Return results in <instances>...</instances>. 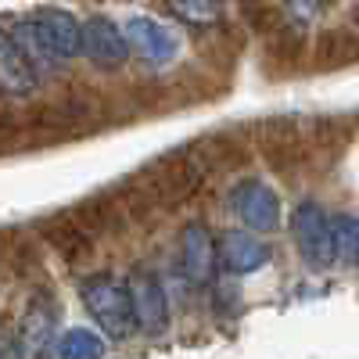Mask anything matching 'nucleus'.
<instances>
[{
    "mask_svg": "<svg viewBox=\"0 0 359 359\" xmlns=\"http://www.w3.org/2000/svg\"><path fill=\"white\" fill-rule=\"evenodd\" d=\"M331 233H334V259L345 262V266H359V219L355 216H334Z\"/></svg>",
    "mask_w": 359,
    "mask_h": 359,
    "instance_id": "nucleus-14",
    "label": "nucleus"
},
{
    "mask_svg": "<svg viewBox=\"0 0 359 359\" xmlns=\"http://www.w3.org/2000/svg\"><path fill=\"white\" fill-rule=\"evenodd\" d=\"M54 327H57V316L54 309L43 302H33L25 309L22 323H18V355L22 359H43L50 341H54Z\"/></svg>",
    "mask_w": 359,
    "mask_h": 359,
    "instance_id": "nucleus-8",
    "label": "nucleus"
},
{
    "mask_svg": "<svg viewBox=\"0 0 359 359\" xmlns=\"http://www.w3.org/2000/svg\"><path fill=\"white\" fill-rule=\"evenodd\" d=\"M83 306L86 313L101 323V331L108 338H130L137 316H133V302H130V287L118 284L115 277H90L83 280Z\"/></svg>",
    "mask_w": 359,
    "mask_h": 359,
    "instance_id": "nucleus-1",
    "label": "nucleus"
},
{
    "mask_svg": "<svg viewBox=\"0 0 359 359\" xmlns=\"http://www.w3.org/2000/svg\"><path fill=\"white\" fill-rule=\"evenodd\" d=\"M355 18H359V8H355Z\"/></svg>",
    "mask_w": 359,
    "mask_h": 359,
    "instance_id": "nucleus-17",
    "label": "nucleus"
},
{
    "mask_svg": "<svg viewBox=\"0 0 359 359\" xmlns=\"http://www.w3.org/2000/svg\"><path fill=\"white\" fill-rule=\"evenodd\" d=\"M126 287H130V302H133L137 327H140V331H147V334H162L165 323H169V298H165L162 280L151 273V269H137Z\"/></svg>",
    "mask_w": 359,
    "mask_h": 359,
    "instance_id": "nucleus-4",
    "label": "nucleus"
},
{
    "mask_svg": "<svg viewBox=\"0 0 359 359\" xmlns=\"http://www.w3.org/2000/svg\"><path fill=\"white\" fill-rule=\"evenodd\" d=\"M169 11L180 18V22H187V25H198V29H208V25H216L219 22V0H165Z\"/></svg>",
    "mask_w": 359,
    "mask_h": 359,
    "instance_id": "nucleus-15",
    "label": "nucleus"
},
{
    "mask_svg": "<svg viewBox=\"0 0 359 359\" xmlns=\"http://www.w3.org/2000/svg\"><path fill=\"white\" fill-rule=\"evenodd\" d=\"M216 255L223 259V266L230 273H259L269 262V245L262 237H255V230L252 233L248 230H226Z\"/></svg>",
    "mask_w": 359,
    "mask_h": 359,
    "instance_id": "nucleus-7",
    "label": "nucleus"
},
{
    "mask_svg": "<svg viewBox=\"0 0 359 359\" xmlns=\"http://www.w3.org/2000/svg\"><path fill=\"white\" fill-rule=\"evenodd\" d=\"M287 11L298 18V22H313L320 15V0H287Z\"/></svg>",
    "mask_w": 359,
    "mask_h": 359,
    "instance_id": "nucleus-16",
    "label": "nucleus"
},
{
    "mask_svg": "<svg viewBox=\"0 0 359 359\" xmlns=\"http://www.w3.org/2000/svg\"><path fill=\"white\" fill-rule=\"evenodd\" d=\"M230 208H233V216L255 233H269L280 223V198H277L273 187H266L262 180H241V184L230 191Z\"/></svg>",
    "mask_w": 359,
    "mask_h": 359,
    "instance_id": "nucleus-3",
    "label": "nucleus"
},
{
    "mask_svg": "<svg viewBox=\"0 0 359 359\" xmlns=\"http://www.w3.org/2000/svg\"><path fill=\"white\" fill-rule=\"evenodd\" d=\"M291 233L298 241V252L306 255V262L313 269H327L334 262V233H331V219L323 216V208L313 201H302L291 216Z\"/></svg>",
    "mask_w": 359,
    "mask_h": 359,
    "instance_id": "nucleus-2",
    "label": "nucleus"
},
{
    "mask_svg": "<svg viewBox=\"0 0 359 359\" xmlns=\"http://www.w3.org/2000/svg\"><path fill=\"white\" fill-rule=\"evenodd\" d=\"M123 33H126V43L133 47V54L144 57V62H151V65H169L180 50V40L172 29L162 25L158 18H147V15H133L123 25Z\"/></svg>",
    "mask_w": 359,
    "mask_h": 359,
    "instance_id": "nucleus-5",
    "label": "nucleus"
},
{
    "mask_svg": "<svg viewBox=\"0 0 359 359\" xmlns=\"http://www.w3.org/2000/svg\"><path fill=\"white\" fill-rule=\"evenodd\" d=\"M11 36H15V43L22 47V54L29 57V65L36 69V76H40V72H54L57 65L65 62V57H62V54H57V50L50 47V40L40 33V25H36L33 18L18 22Z\"/></svg>",
    "mask_w": 359,
    "mask_h": 359,
    "instance_id": "nucleus-12",
    "label": "nucleus"
},
{
    "mask_svg": "<svg viewBox=\"0 0 359 359\" xmlns=\"http://www.w3.org/2000/svg\"><path fill=\"white\" fill-rule=\"evenodd\" d=\"M83 54L90 57L94 65H104V69H118L130 54V43H126V33L118 29L111 18L104 15H94L83 22Z\"/></svg>",
    "mask_w": 359,
    "mask_h": 359,
    "instance_id": "nucleus-6",
    "label": "nucleus"
},
{
    "mask_svg": "<svg viewBox=\"0 0 359 359\" xmlns=\"http://www.w3.org/2000/svg\"><path fill=\"white\" fill-rule=\"evenodd\" d=\"M184 269H187V277L194 280V284H208L212 280V273H216V241H212V233H208L201 223H191L187 230H184Z\"/></svg>",
    "mask_w": 359,
    "mask_h": 359,
    "instance_id": "nucleus-11",
    "label": "nucleus"
},
{
    "mask_svg": "<svg viewBox=\"0 0 359 359\" xmlns=\"http://www.w3.org/2000/svg\"><path fill=\"white\" fill-rule=\"evenodd\" d=\"M33 22L40 25V33L50 40V47L69 62V57L83 54V25L76 22V15L62 11V8H43L33 15Z\"/></svg>",
    "mask_w": 359,
    "mask_h": 359,
    "instance_id": "nucleus-10",
    "label": "nucleus"
},
{
    "mask_svg": "<svg viewBox=\"0 0 359 359\" xmlns=\"http://www.w3.org/2000/svg\"><path fill=\"white\" fill-rule=\"evenodd\" d=\"M101 355H104V341L86 327H72L57 341V359H101Z\"/></svg>",
    "mask_w": 359,
    "mask_h": 359,
    "instance_id": "nucleus-13",
    "label": "nucleus"
},
{
    "mask_svg": "<svg viewBox=\"0 0 359 359\" xmlns=\"http://www.w3.org/2000/svg\"><path fill=\"white\" fill-rule=\"evenodd\" d=\"M36 83H40V76L29 65L22 47L15 43V36L0 33V90L11 97H29L36 90Z\"/></svg>",
    "mask_w": 359,
    "mask_h": 359,
    "instance_id": "nucleus-9",
    "label": "nucleus"
}]
</instances>
